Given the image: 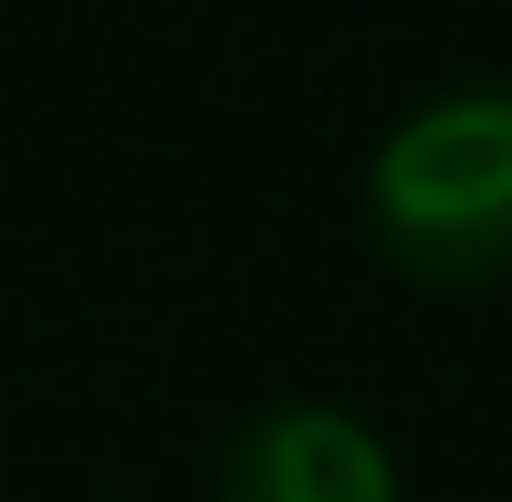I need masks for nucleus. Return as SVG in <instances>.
Listing matches in <instances>:
<instances>
[{"instance_id":"nucleus-1","label":"nucleus","mask_w":512,"mask_h":502,"mask_svg":"<svg viewBox=\"0 0 512 502\" xmlns=\"http://www.w3.org/2000/svg\"><path fill=\"white\" fill-rule=\"evenodd\" d=\"M366 241L408 283H502L512 272V84H450L408 105L366 157Z\"/></svg>"},{"instance_id":"nucleus-2","label":"nucleus","mask_w":512,"mask_h":502,"mask_svg":"<svg viewBox=\"0 0 512 502\" xmlns=\"http://www.w3.org/2000/svg\"><path fill=\"white\" fill-rule=\"evenodd\" d=\"M220 502H398L387 440L335 398H283L230 440Z\"/></svg>"}]
</instances>
